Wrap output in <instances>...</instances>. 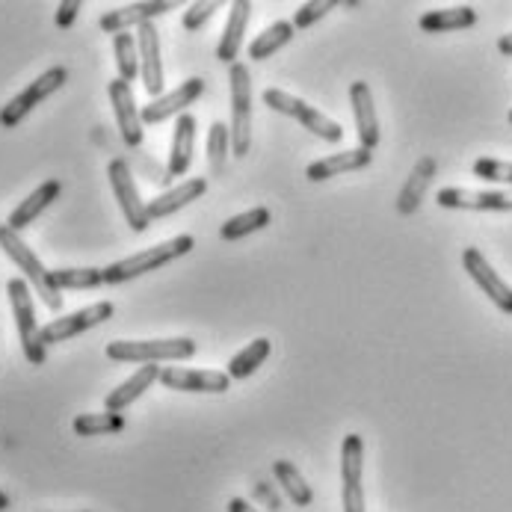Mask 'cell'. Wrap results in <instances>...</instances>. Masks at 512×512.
Segmentation results:
<instances>
[{
	"label": "cell",
	"instance_id": "6da1fadb",
	"mask_svg": "<svg viewBox=\"0 0 512 512\" xmlns=\"http://www.w3.org/2000/svg\"><path fill=\"white\" fill-rule=\"evenodd\" d=\"M193 246H196V240L190 234H178L172 240H163L157 246H148V249L137 252V255H128V258L104 267V285H125V282H131L137 276L154 273V270H160V267H166V264L190 255Z\"/></svg>",
	"mask_w": 512,
	"mask_h": 512
},
{
	"label": "cell",
	"instance_id": "7a4b0ae2",
	"mask_svg": "<svg viewBox=\"0 0 512 512\" xmlns=\"http://www.w3.org/2000/svg\"><path fill=\"white\" fill-rule=\"evenodd\" d=\"M0 249L6 252V258L24 273L21 279L27 282V285H33L36 293H39V299L45 302V308L48 311H60L63 308V291L54 285V276H51V270L39 261V255L21 240V234L18 231H12L9 225H0Z\"/></svg>",
	"mask_w": 512,
	"mask_h": 512
},
{
	"label": "cell",
	"instance_id": "3957f363",
	"mask_svg": "<svg viewBox=\"0 0 512 512\" xmlns=\"http://www.w3.org/2000/svg\"><path fill=\"white\" fill-rule=\"evenodd\" d=\"M196 356L193 338H154V341H113L107 344V359L122 365H160L187 362Z\"/></svg>",
	"mask_w": 512,
	"mask_h": 512
},
{
	"label": "cell",
	"instance_id": "277c9868",
	"mask_svg": "<svg viewBox=\"0 0 512 512\" xmlns=\"http://www.w3.org/2000/svg\"><path fill=\"white\" fill-rule=\"evenodd\" d=\"M6 296H9V305H12V317H15V329H18V338H21L24 359L33 367H42L45 359H48V347L42 344V329H39V320H36V305H33L30 285L24 279H9L6 282Z\"/></svg>",
	"mask_w": 512,
	"mask_h": 512
},
{
	"label": "cell",
	"instance_id": "5b68a950",
	"mask_svg": "<svg viewBox=\"0 0 512 512\" xmlns=\"http://www.w3.org/2000/svg\"><path fill=\"white\" fill-rule=\"evenodd\" d=\"M228 83H231V151L234 157H246L252 148V72L246 63H234L228 69Z\"/></svg>",
	"mask_w": 512,
	"mask_h": 512
},
{
	"label": "cell",
	"instance_id": "8992f818",
	"mask_svg": "<svg viewBox=\"0 0 512 512\" xmlns=\"http://www.w3.org/2000/svg\"><path fill=\"white\" fill-rule=\"evenodd\" d=\"M264 104L270 107V110H276V113H282V116H291L296 119L305 131H311L317 140H323V143H341L344 140V128L335 122V119H329L326 113H320V110H314L308 101H302V98H296L291 92H282V89H267L264 95Z\"/></svg>",
	"mask_w": 512,
	"mask_h": 512
},
{
	"label": "cell",
	"instance_id": "52a82bcc",
	"mask_svg": "<svg viewBox=\"0 0 512 512\" xmlns=\"http://www.w3.org/2000/svg\"><path fill=\"white\" fill-rule=\"evenodd\" d=\"M66 83H69V69L66 66H54V69H48L45 74H39L24 92H18L6 107H0V125L3 128L21 125L45 98H51L54 92H60Z\"/></svg>",
	"mask_w": 512,
	"mask_h": 512
},
{
	"label": "cell",
	"instance_id": "ba28073f",
	"mask_svg": "<svg viewBox=\"0 0 512 512\" xmlns=\"http://www.w3.org/2000/svg\"><path fill=\"white\" fill-rule=\"evenodd\" d=\"M113 314H116V305L107 302V299L104 302H95V305H86V308L72 311V314H63V317H57V320H51V323L42 326V344L45 347L48 344H63L69 338H77V335H83V332L107 323Z\"/></svg>",
	"mask_w": 512,
	"mask_h": 512
},
{
	"label": "cell",
	"instance_id": "9c48e42d",
	"mask_svg": "<svg viewBox=\"0 0 512 512\" xmlns=\"http://www.w3.org/2000/svg\"><path fill=\"white\" fill-rule=\"evenodd\" d=\"M107 178H110L113 196H116V202H119V208H122L128 225L137 234H143L148 225H151V220H148L146 202L140 199V190H137V181H134V172H131L128 160H110Z\"/></svg>",
	"mask_w": 512,
	"mask_h": 512
},
{
	"label": "cell",
	"instance_id": "30bf717a",
	"mask_svg": "<svg viewBox=\"0 0 512 512\" xmlns=\"http://www.w3.org/2000/svg\"><path fill=\"white\" fill-rule=\"evenodd\" d=\"M107 92H110V104H113L116 125H119V134H122L125 146L140 148L143 146V137H146V131H143L146 125H143V110L134 101L131 83H125L122 77H113L107 83Z\"/></svg>",
	"mask_w": 512,
	"mask_h": 512
},
{
	"label": "cell",
	"instance_id": "8fae6325",
	"mask_svg": "<svg viewBox=\"0 0 512 512\" xmlns=\"http://www.w3.org/2000/svg\"><path fill=\"white\" fill-rule=\"evenodd\" d=\"M160 385L169 391H187V394H225L231 379L220 370H202V367H160Z\"/></svg>",
	"mask_w": 512,
	"mask_h": 512
},
{
	"label": "cell",
	"instance_id": "7c38bea8",
	"mask_svg": "<svg viewBox=\"0 0 512 512\" xmlns=\"http://www.w3.org/2000/svg\"><path fill=\"white\" fill-rule=\"evenodd\" d=\"M462 267H465V273L471 276V282L486 293L504 314H512V288L495 273V267L486 261V255H483L480 249L468 246V249L462 252Z\"/></svg>",
	"mask_w": 512,
	"mask_h": 512
},
{
	"label": "cell",
	"instance_id": "4fadbf2b",
	"mask_svg": "<svg viewBox=\"0 0 512 512\" xmlns=\"http://www.w3.org/2000/svg\"><path fill=\"white\" fill-rule=\"evenodd\" d=\"M205 95V80L202 77H187L178 89L163 92L151 104L143 107V125H160L172 116H184L190 104H196Z\"/></svg>",
	"mask_w": 512,
	"mask_h": 512
},
{
	"label": "cell",
	"instance_id": "5bb4252c",
	"mask_svg": "<svg viewBox=\"0 0 512 512\" xmlns=\"http://www.w3.org/2000/svg\"><path fill=\"white\" fill-rule=\"evenodd\" d=\"M439 208L447 211H512V190H462L444 187L436 193Z\"/></svg>",
	"mask_w": 512,
	"mask_h": 512
},
{
	"label": "cell",
	"instance_id": "9a60e30c",
	"mask_svg": "<svg viewBox=\"0 0 512 512\" xmlns=\"http://www.w3.org/2000/svg\"><path fill=\"white\" fill-rule=\"evenodd\" d=\"M172 9H175V3H169V0H140V3H128V6L104 12L98 27L110 36H119V33H131V27H143Z\"/></svg>",
	"mask_w": 512,
	"mask_h": 512
},
{
	"label": "cell",
	"instance_id": "2e32d148",
	"mask_svg": "<svg viewBox=\"0 0 512 512\" xmlns=\"http://www.w3.org/2000/svg\"><path fill=\"white\" fill-rule=\"evenodd\" d=\"M137 48H140V77L151 98L163 95L166 77H163V54H160V33L154 21L137 27Z\"/></svg>",
	"mask_w": 512,
	"mask_h": 512
},
{
	"label": "cell",
	"instance_id": "e0dca14e",
	"mask_svg": "<svg viewBox=\"0 0 512 512\" xmlns=\"http://www.w3.org/2000/svg\"><path fill=\"white\" fill-rule=\"evenodd\" d=\"M208 193V178H187L169 190H163L157 199L146 202L148 220H166L178 211H184L187 205H193L196 199H202Z\"/></svg>",
	"mask_w": 512,
	"mask_h": 512
},
{
	"label": "cell",
	"instance_id": "ac0fdd59",
	"mask_svg": "<svg viewBox=\"0 0 512 512\" xmlns=\"http://www.w3.org/2000/svg\"><path fill=\"white\" fill-rule=\"evenodd\" d=\"M350 104H353V119H356L362 148L373 151L382 140V131H379V116H376V101H373V92L365 80H356L350 86Z\"/></svg>",
	"mask_w": 512,
	"mask_h": 512
},
{
	"label": "cell",
	"instance_id": "d6986e66",
	"mask_svg": "<svg viewBox=\"0 0 512 512\" xmlns=\"http://www.w3.org/2000/svg\"><path fill=\"white\" fill-rule=\"evenodd\" d=\"M373 163V151L367 148H350V151H338V154H329V157H320L314 160L308 169H305V178L320 184V181H329V178H338V175H347V172H359L367 169Z\"/></svg>",
	"mask_w": 512,
	"mask_h": 512
},
{
	"label": "cell",
	"instance_id": "ffe728a7",
	"mask_svg": "<svg viewBox=\"0 0 512 512\" xmlns=\"http://www.w3.org/2000/svg\"><path fill=\"white\" fill-rule=\"evenodd\" d=\"M249 18H252V3L249 0H234L231 3V12H228V21H225V30L220 36V45H217V60L225 63L228 69L237 63L240 57V48H243V33L249 27Z\"/></svg>",
	"mask_w": 512,
	"mask_h": 512
},
{
	"label": "cell",
	"instance_id": "44dd1931",
	"mask_svg": "<svg viewBox=\"0 0 512 512\" xmlns=\"http://www.w3.org/2000/svg\"><path fill=\"white\" fill-rule=\"evenodd\" d=\"M160 382V367L157 365H143L140 370H134V376H128L122 385H116L107 397H104V409L107 412H125L131 403H137L148 388Z\"/></svg>",
	"mask_w": 512,
	"mask_h": 512
},
{
	"label": "cell",
	"instance_id": "7402d4cb",
	"mask_svg": "<svg viewBox=\"0 0 512 512\" xmlns=\"http://www.w3.org/2000/svg\"><path fill=\"white\" fill-rule=\"evenodd\" d=\"M63 193V184L57 181V178H51V181H45V184H39L12 214H9V220L6 225L12 228V231H24L27 225H33V222L39 220V214H45L48 208H51V202H57V196Z\"/></svg>",
	"mask_w": 512,
	"mask_h": 512
},
{
	"label": "cell",
	"instance_id": "603a6c76",
	"mask_svg": "<svg viewBox=\"0 0 512 512\" xmlns=\"http://www.w3.org/2000/svg\"><path fill=\"white\" fill-rule=\"evenodd\" d=\"M193 151H196V116L184 113L175 122V134H172V151H169V175L172 178H184L193 166Z\"/></svg>",
	"mask_w": 512,
	"mask_h": 512
},
{
	"label": "cell",
	"instance_id": "cb8c5ba5",
	"mask_svg": "<svg viewBox=\"0 0 512 512\" xmlns=\"http://www.w3.org/2000/svg\"><path fill=\"white\" fill-rule=\"evenodd\" d=\"M477 24V12L471 6H450L433 9L418 18V27L424 33H450V30H471Z\"/></svg>",
	"mask_w": 512,
	"mask_h": 512
},
{
	"label": "cell",
	"instance_id": "d4e9b609",
	"mask_svg": "<svg viewBox=\"0 0 512 512\" xmlns=\"http://www.w3.org/2000/svg\"><path fill=\"white\" fill-rule=\"evenodd\" d=\"M270 350H273L270 338H255V341H249L237 356L228 359V365H225L228 379H249L258 367L270 359Z\"/></svg>",
	"mask_w": 512,
	"mask_h": 512
},
{
	"label": "cell",
	"instance_id": "484cf974",
	"mask_svg": "<svg viewBox=\"0 0 512 512\" xmlns=\"http://www.w3.org/2000/svg\"><path fill=\"white\" fill-rule=\"evenodd\" d=\"M293 33H296V27H293L291 21H276V24H270V27H267L261 36H255V42L249 45V60H255V63L270 60L276 51H282V48L291 42Z\"/></svg>",
	"mask_w": 512,
	"mask_h": 512
},
{
	"label": "cell",
	"instance_id": "4316f807",
	"mask_svg": "<svg viewBox=\"0 0 512 512\" xmlns=\"http://www.w3.org/2000/svg\"><path fill=\"white\" fill-rule=\"evenodd\" d=\"M273 474H276V480H279L282 492L291 498L293 507H311V501H314V492H311V486L305 483L302 471H299L293 462H288V459H279V462H273Z\"/></svg>",
	"mask_w": 512,
	"mask_h": 512
},
{
	"label": "cell",
	"instance_id": "83f0119b",
	"mask_svg": "<svg viewBox=\"0 0 512 512\" xmlns=\"http://www.w3.org/2000/svg\"><path fill=\"white\" fill-rule=\"evenodd\" d=\"M74 433L80 439H95V436H113L125 430V418L119 412H86L74 418Z\"/></svg>",
	"mask_w": 512,
	"mask_h": 512
},
{
	"label": "cell",
	"instance_id": "f1b7e54d",
	"mask_svg": "<svg viewBox=\"0 0 512 512\" xmlns=\"http://www.w3.org/2000/svg\"><path fill=\"white\" fill-rule=\"evenodd\" d=\"M362 474H365V441L359 433H350L341 444V480L344 486H362Z\"/></svg>",
	"mask_w": 512,
	"mask_h": 512
},
{
	"label": "cell",
	"instance_id": "f546056e",
	"mask_svg": "<svg viewBox=\"0 0 512 512\" xmlns=\"http://www.w3.org/2000/svg\"><path fill=\"white\" fill-rule=\"evenodd\" d=\"M273 220V214H270V208H252V211H243V214H237V217H231V220L222 222L220 228V237L222 240H243V237H249V234H255V231H261V228H267Z\"/></svg>",
	"mask_w": 512,
	"mask_h": 512
},
{
	"label": "cell",
	"instance_id": "4dcf8cb0",
	"mask_svg": "<svg viewBox=\"0 0 512 512\" xmlns=\"http://www.w3.org/2000/svg\"><path fill=\"white\" fill-rule=\"evenodd\" d=\"M54 285L60 291H95L104 285V270L98 267H69V270H51Z\"/></svg>",
	"mask_w": 512,
	"mask_h": 512
},
{
	"label": "cell",
	"instance_id": "1f68e13d",
	"mask_svg": "<svg viewBox=\"0 0 512 512\" xmlns=\"http://www.w3.org/2000/svg\"><path fill=\"white\" fill-rule=\"evenodd\" d=\"M113 54H116V69L125 83H134L140 77V48H137V36L131 33H119L113 36Z\"/></svg>",
	"mask_w": 512,
	"mask_h": 512
},
{
	"label": "cell",
	"instance_id": "d6a6232c",
	"mask_svg": "<svg viewBox=\"0 0 512 512\" xmlns=\"http://www.w3.org/2000/svg\"><path fill=\"white\" fill-rule=\"evenodd\" d=\"M433 172H436V163H433V160H421V163H418V169L412 172L409 184H406L403 193H400V202H397V211H400V214H412V211L418 208V202H421V196H424V190H427Z\"/></svg>",
	"mask_w": 512,
	"mask_h": 512
},
{
	"label": "cell",
	"instance_id": "836d02e7",
	"mask_svg": "<svg viewBox=\"0 0 512 512\" xmlns=\"http://www.w3.org/2000/svg\"><path fill=\"white\" fill-rule=\"evenodd\" d=\"M228 157H231V134H228V125L225 122H214L211 131H208V169H211L214 178L225 172Z\"/></svg>",
	"mask_w": 512,
	"mask_h": 512
},
{
	"label": "cell",
	"instance_id": "e575fe53",
	"mask_svg": "<svg viewBox=\"0 0 512 512\" xmlns=\"http://www.w3.org/2000/svg\"><path fill=\"white\" fill-rule=\"evenodd\" d=\"M471 172L480 178V181H489V184H510L512 187V163L510 160H495V157H477Z\"/></svg>",
	"mask_w": 512,
	"mask_h": 512
},
{
	"label": "cell",
	"instance_id": "d590c367",
	"mask_svg": "<svg viewBox=\"0 0 512 512\" xmlns=\"http://www.w3.org/2000/svg\"><path fill=\"white\" fill-rule=\"evenodd\" d=\"M217 9H220L217 0H196V3L187 6V12H184V18H181V27H184L187 33H196V30H202V27L214 18Z\"/></svg>",
	"mask_w": 512,
	"mask_h": 512
},
{
	"label": "cell",
	"instance_id": "8d00e7d4",
	"mask_svg": "<svg viewBox=\"0 0 512 512\" xmlns=\"http://www.w3.org/2000/svg\"><path fill=\"white\" fill-rule=\"evenodd\" d=\"M335 6H338L335 0H308V3H302V6L296 9V15H293V27H296V30H305V27H311V24L323 21Z\"/></svg>",
	"mask_w": 512,
	"mask_h": 512
},
{
	"label": "cell",
	"instance_id": "74e56055",
	"mask_svg": "<svg viewBox=\"0 0 512 512\" xmlns=\"http://www.w3.org/2000/svg\"><path fill=\"white\" fill-rule=\"evenodd\" d=\"M252 498L258 504H264L270 512H282V498L276 495V486H270V483H255L252 486Z\"/></svg>",
	"mask_w": 512,
	"mask_h": 512
},
{
	"label": "cell",
	"instance_id": "f35d334b",
	"mask_svg": "<svg viewBox=\"0 0 512 512\" xmlns=\"http://www.w3.org/2000/svg\"><path fill=\"white\" fill-rule=\"evenodd\" d=\"M341 504H344V512H367L365 486H344L341 489Z\"/></svg>",
	"mask_w": 512,
	"mask_h": 512
},
{
	"label": "cell",
	"instance_id": "ab89813d",
	"mask_svg": "<svg viewBox=\"0 0 512 512\" xmlns=\"http://www.w3.org/2000/svg\"><path fill=\"white\" fill-rule=\"evenodd\" d=\"M80 0H63L60 6H57V27L60 30H69L74 21H77V12H80Z\"/></svg>",
	"mask_w": 512,
	"mask_h": 512
},
{
	"label": "cell",
	"instance_id": "60d3db41",
	"mask_svg": "<svg viewBox=\"0 0 512 512\" xmlns=\"http://www.w3.org/2000/svg\"><path fill=\"white\" fill-rule=\"evenodd\" d=\"M228 512H261V510H255L249 501H243V498H231L228 501Z\"/></svg>",
	"mask_w": 512,
	"mask_h": 512
},
{
	"label": "cell",
	"instance_id": "b9f144b4",
	"mask_svg": "<svg viewBox=\"0 0 512 512\" xmlns=\"http://www.w3.org/2000/svg\"><path fill=\"white\" fill-rule=\"evenodd\" d=\"M498 51H501L504 57H512V33H507V36H501V39H498Z\"/></svg>",
	"mask_w": 512,
	"mask_h": 512
},
{
	"label": "cell",
	"instance_id": "7bdbcfd3",
	"mask_svg": "<svg viewBox=\"0 0 512 512\" xmlns=\"http://www.w3.org/2000/svg\"><path fill=\"white\" fill-rule=\"evenodd\" d=\"M9 510V495L6 492H0V512Z\"/></svg>",
	"mask_w": 512,
	"mask_h": 512
},
{
	"label": "cell",
	"instance_id": "ee69618b",
	"mask_svg": "<svg viewBox=\"0 0 512 512\" xmlns=\"http://www.w3.org/2000/svg\"><path fill=\"white\" fill-rule=\"evenodd\" d=\"M510 125H512V110H510Z\"/></svg>",
	"mask_w": 512,
	"mask_h": 512
}]
</instances>
